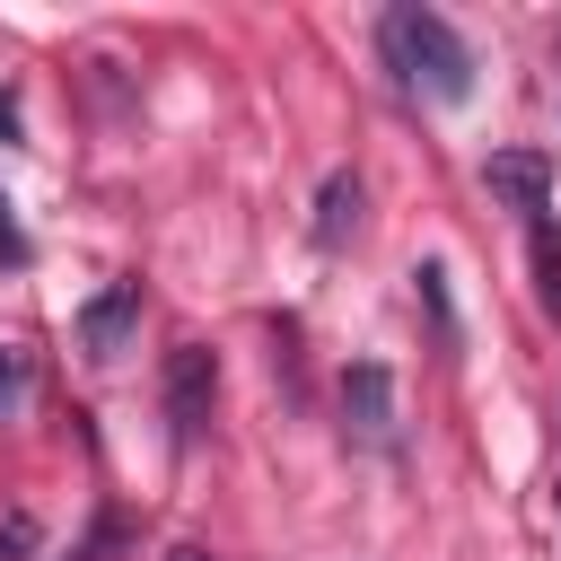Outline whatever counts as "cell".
I'll return each instance as SVG.
<instances>
[{
    "label": "cell",
    "mask_w": 561,
    "mask_h": 561,
    "mask_svg": "<svg viewBox=\"0 0 561 561\" xmlns=\"http://www.w3.org/2000/svg\"><path fill=\"white\" fill-rule=\"evenodd\" d=\"M526 245H535V298H543V316H561V228H552V219H535V228H526Z\"/></svg>",
    "instance_id": "52a82bcc"
},
{
    "label": "cell",
    "mask_w": 561,
    "mask_h": 561,
    "mask_svg": "<svg viewBox=\"0 0 561 561\" xmlns=\"http://www.w3.org/2000/svg\"><path fill=\"white\" fill-rule=\"evenodd\" d=\"M412 289H421V307H430V324H438V342L456 351V307H447V272H438V263H412Z\"/></svg>",
    "instance_id": "ba28073f"
},
{
    "label": "cell",
    "mask_w": 561,
    "mask_h": 561,
    "mask_svg": "<svg viewBox=\"0 0 561 561\" xmlns=\"http://www.w3.org/2000/svg\"><path fill=\"white\" fill-rule=\"evenodd\" d=\"M359 202H368V193H359V175H351V167H333V175H324V193H316V245H324V254L359 237Z\"/></svg>",
    "instance_id": "8992f818"
},
{
    "label": "cell",
    "mask_w": 561,
    "mask_h": 561,
    "mask_svg": "<svg viewBox=\"0 0 561 561\" xmlns=\"http://www.w3.org/2000/svg\"><path fill=\"white\" fill-rule=\"evenodd\" d=\"M377 44H386V61H394V79L412 96H430V105H465L473 96V44L438 9H386Z\"/></svg>",
    "instance_id": "6da1fadb"
},
{
    "label": "cell",
    "mask_w": 561,
    "mask_h": 561,
    "mask_svg": "<svg viewBox=\"0 0 561 561\" xmlns=\"http://www.w3.org/2000/svg\"><path fill=\"white\" fill-rule=\"evenodd\" d=\"M167 561H202V552H167Z\"/></svg>",
    "instance_id": "8fae6325"
},
{
    "label": "cell",
    "mask_w": 561,
    "mask_h": 561,
    "mask_svg": "<svg viewBox=\"0 0 561 561\" xmlns=\"http://www.w3.org/2000/svg\"><path fill=\"white\" fill-rule=\"evenodd\" d=\"M0 131H18V114H9V96H0Z\"/></svg>",
    "instance_id": "30bf717a"
},
{
    "label": "cell",
    "mask_w": 561,
    "mask_h": 561,
    "mask_svg": "<svg viewBox=\"0 0 561 561\" xmlns=\"http://www.w3.org/2000/svg\"><path fill=\"white\" fill-rule=\"evenodd\" d=\"M552 508H561V482H552Z\"/></svg>",
    "instance_id": "7c38bea8"
},
{
    "label": "cell",
    "mask_w": 561,
    "mask_h": 561,
    "mask_svg": "<svg viewBox=\"0 0 561 561\" xmlns=\"http://www.w3.org/2000/svg\"><path fill=\"white\" fill-rule=\"evenodd\" d=\"M131 324H140V280H114V289H96V298L79 307V351H88V359H123Z\"/></svg>",
    "instance_id": "277c9868"
},
{
    "label": "cell",
    "mask_w": 561,
    "mask_h": 561,
    "mask_svg": "<svg viewBox=\"0 0 561 561\" xmlns=\"http://www.w3.org/2000/svg\"><path fill=\"white\" fill-rule=\"evenodd\" d=\"M482 184H491L508 210H526V228H535L543 202H552V158H543V149H500V158L482 167Z\"/></svg>",
    "instance_id": "5b68a950"
},
{
    "label": "cell",
    "mask_w": 561,
    "mask_h": 561,
    "mask_svg": "<svg viewBox=\"0 0 561 561\" xmlns=\"http://www.w3.org/2000/svg\"><path fill=\"white\" fill-rule=\"evenodd\" d=\"M342 438L394 447V377H386L377 359H351V368H342Z\"/></svg>",
    "instance_id": "3957f363"
},
{
    "label": "cell",
    "mask_w": 561,
    "mask_h": 561,
    "mask_svg": "<svg viewBox=\"0 0 561 561\" xmlns=\"http://www.w3.org/2000/svg\"><path fill=\"white\" fill-rule=\"evenodd\" d=\"M210 394H219V359L202 342H175L167 351V438L175 447H193L210 430Z\"/></svg>",
    "instance_id": "7a4b0ae2"
},
{
    "label": "cell",
    "mask_w": 561,
    "mask_h": 561,
    "mask_svg": "<svg viewBox=\"0 0 561 561\" xmlns=\"http://www.w3.org/2000/svg\"><path fill=\"white\" fill-rule=\"evenodd\" d=\"M26 394H35V368H26V351H9V342H0V421H18V412H26Z\"/></svg>",
    "instance_id": "9c48e42d"
}]
</instances>
